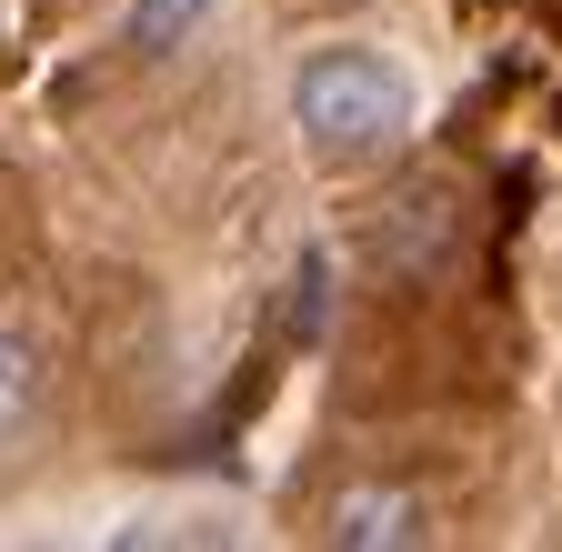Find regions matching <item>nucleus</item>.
Returning <instances> with one entry per match:
<instances>
[{"label": "nucleus", "instance_id": "obj_2", "mask_svg": "<svg viewBox=\"0 0 562 552\" xmlns=\"http://www.w3.org/2000/svg\"><path fill=\"white\" fill-rule=\"evenodd\" d=\"M322 542H341V552H412V542H432V512H422V493H402V482H341L331 512H322Z\"/></svg>", "mask_w": 562, "mask_h": 552}, {"label": "nucleus", "instance_id": "obj_1", "mask_svg": "<svg viewBox=\"0 0 562 552\" xmlns=\"http://www.w3.org/2000/svg\"><path fill=\"white\" fill-rule=\"evenodd\" d=\"M292 121H302V142L331 151V161H382L402 131L422 121V91L392 50L372 41H322L292 60Z\"/></svg>", "mask_w": 562, "mask_h": 552}, {"label": "nucleus", "instance_id": "obj_4", "mask_svg": "<svg viewBox=\"0 0 562 552\" xmlns=\"http://www.w3.org/2000/svg\"><path fill=\"white\" fill-rule=\"evenodd\" d=\"M222 0H131V50H181Z\"/></svg>", "mask_w": 562, "mask_h": 552}, {"label": "nucleus", "instance_id": "obj_3", "mask_svg": "<svg viewBox=\"0 0 562 552\" xmlns=\"http://www.w3.org/2000/svg\"><path fill=\"white\" fill-rule=\"evenodd\" d=\"M41 392H50L41 341H31V331H0V462L41 432Z\"/></svg>", "mask_w": 562, "mask_h": 552}]
</instances>
